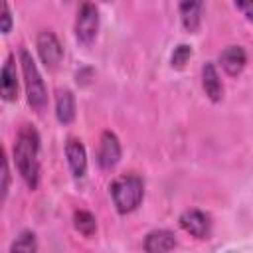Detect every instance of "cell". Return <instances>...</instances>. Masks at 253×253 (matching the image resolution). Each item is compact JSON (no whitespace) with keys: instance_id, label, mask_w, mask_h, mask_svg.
<instances>
[{"instance_id":"obj_1","label":"cell","mask_w":253,"mask_h":253,"mask_svg":"<svg viewBox=\"0 0 253 253\" xmlns=\"http://www.w3.org/2000/svg\"><path fill=\"white\" fill-rule=\"evenodd\" d=\"M16 168L30 190L40 186V134L32 125H24L14 142Z\"/></svg>"},{"instance_id":"obj_2","label":"cell","mask_w":253,"mask_h":253,"mask_svg":"<svg viewBox=\"0 0 253 253\" xmlns=\"http://www.w3.org/2000/svg\"><path fill=\"white\" fill-rule=\"evenodd\" d=\"M18 57H20V67H22V75H24L28 105L36 113H43L47 107V89H45V83H43L42 73L38 69V63L34 61L32 53L26 47H20Z\"/></svg>"},{"instance_id":"obj_3","label":"cell","mask_w":253,"mask_h":253,"mask_svg":"<svg viewBox=\"0 0 253 253\" xmlns=\"http://www.w3.org/2000/svg\"><path fill=\"white\" fill-rule=\"evenodd\" d=\"M109 192H111V198H113L117 211L119 213H130L140 206V202L144 198V182L134 172L123 174L111 182Z\"/></svg>"},{"instance_id":"obj_4","label":"cell","mask_w":253,"mask_h":253,"mask_svg":"<svg viewBox=\"0 0 253 253\" xmlns=\"http://www.w3.org/2000/svg\"><path fill=\"white\" fill-rule=\"evenodd\" d=\"M99 34V10L93 2L83 0L81 6L77 8V18H75V40L81 45H91Z\"/></svg>"},{"instance_id":"obj_5","label":"cell","mask_w":253,"mask_h":253,"mask_svg":"<svg viewBox=\"0 0 253 253\" xmlns=\"http://www.w3.org/2000/svg\"><path fill=\"white\" fill-rule=\"evenodd\" d=\"M36 47H38V55L42 59V63L45 65V69L53 71L61 59H63V45L57 40V36L51 30H43L38 34L36 38Z\"/></svg>"},{"instance_id":"obj_6","label":"cell","mask_w":253,"mask_h":253,"mask_svg":"<svg viewBox=\"0 0 253 253\" xmlns=\"http://www.w3.org/2000/svg\"><path fill=\"white\" fill-rule=\"evenodd\" d=\"M123 156V148H121V140L113 130H105L101 134L99 140V148H97V164L101 170H113Z\"/></svg>"},{"instance_id":"obj_7","label":"cell","mask_w":253,"mask_h":253,"mask_svg":"<svg viewBox=\"0 0 253 253\" xmlns=\"http://www.w3.org/2000/svg\"><path fill=\"white\" fill-rule=\"evenodd\" d=\"M180 225L188 235L196 239H208L211 233V219L202 210H186L180 215Z\"/></svg>"},{"instance_id":"obj_8","label":"cell","mask_w":253,"mask_h":253,"mask_svg":"<svg viewBox=\"0 0 253 253\" xmlns=\"http://www.w3.org/2000/svg\"><path fill=\"white\" fill-rule=\"evenodd\" d=\"M0 93H2V99L8 103H14L18 99V69H16V57L14 55H8L4 65H2Z\"/></svg>"},{"instance_id":"obj_9","label":"cell","mask_w":253,"mask_h":253,"mask_svg":"<svg viewBox=\"0 0 253 253\" xmlns=\"http://www.w3.org/2000/svg\"><path fill=\"white\" fill-rule=\"evenodd\" d=\"M65 158H67L69 170L75 178H83L87 174V150L79 138H67Z\"/></svg>"},{"instance_id":"obj_10","label":"cell","mask_w":253,"mask_h":253,"mask_svg":"<svg viewBox=\"0 0 253 253\" xmlns=\"http://www.w3.org/2000/svg\"><path fill=\"white\" fill-rule=\"evenodd\" d=\"M219 65H221V69L229 77L241 75V71L247 65V53H245V49L241 45H227L219 53Z\"/></svg>"},{"instance_id":"obj_11","label":"cell","mask_w":253,"mask_h":253,"mask_svg":"<svg viewBox=\"0 0 253 253\" xmlns=\"http://www.w3.org/2000/svg\"><path fill=\"white\" fill-rule=\"evenodd\" d=\"M202 89L211 103H219L223 99V83L211 61H206L202 65Z\"/></svg>"},{"instance_id":"obj_12","label":"cell","mask_w":253,"mask_h":253,"mask_svg":"<svg viewBox=\"0 0 253 253\" xmlns=\"http://www.w3.org/2000/svg\"><path fill=\"white\" fill-rule=\"evenodd\" d=\"M204 0H180V20L186 32L196 34L202 26Z\"/></svg>"},{"instance_id":"obj_13","label":"cell","mask_w":253,"mask_h":253,"mask_svg":"<svg viewBox=\"0 0 253 253\" xmlns=\"http://www.w3.org/2000/svg\"><path fill=\"white\" fill-rule=\"evenodd\" d=\"M176 235L168 229H154L146 235L144 239V251L148 253H164V251H172L176 247Z\"/></svg>"},{"instance_id":"obj_14","label":"cell","mask_w":253,"mask_h":253,"mask_svg":"<svg viewBox=\"0 0 253 253\" xmlns=\"http://www.w3.org/2000/svg\"><path fill=\"white\" fill-rule=\"evenodd\" d=\"M55 117L61 125L75 121V95L69 89H57L55 93Z\"/></svg>"},{"instance_id":"obj_15","label":"cell","mask_w":253,"mask_h":253,"mask_svg":"<svg viewBox=\"0 0 253 253\" xmlns=\"http://www.w3.org/2000/svg\"><path fill=\"white\" fill-rule=\"evenodd\" d=\"M73 225H75V229H77L81 235H85V237H91V235H95V231H97V219H95V215H93L91 211H87V210H77V211L73 213Z\"/></svg>"},{"instance_id":"obj_16","label":"cell","mask_w":253,"mask_h":253,"mask_svg":"<svg viewBox=\"0 0 253 253\" xmlns=\"http://www.w3.org/2000/svg\"><path fill=\"white\" fill-rule=\"evenodd\" d=\"M38 249V239H36V233L34 231H22L20 237H16V241L10 245V251L16 253V251H24V253H32Z\"/></svg>"},{"instance_id":"obj_17","label":"cell","mask_w":253,"mask_h":253,"mask_svg":"<svg viewBox=\"0 0 253 253\" xmlns=\"http://www.w3.org/2000/svg\"><path fill=\"white\" fill-rule=\"evenodd\" d=\"M190 57H192V47L188 43H180V45L174 47L172 57H170V63H172L174 69H182L190 61Z\"/></svg>"},{"instance_id":"obj_18","label":"cell","mask_w":253,"mask_h":253,"mask_svg":"<svg viewBox=\"0 0 253 253\" xmlns=\"http://www.w3.org/2000/svg\"><path fill=\"white\" fill-rule=\"evenodd\" d=\"M8 190H10V164H8V158L2 156V186H0L2 202H4L6 196H8Z\"/></svg>"},{"instance_id":"obj_19","label":"cell","mask_w":253,"mask_h":253,"mask_svg":"<svg viewBox=\"0 0 253 253\" xmlns=\"http://www.w3.org/2000/svg\"><path fill=\"white\" fill-rule=\"evenodd\" d=\"M12 30V12L8 6V0L2 2V34H10Z\"/></svg>"},{"instance_id":"obj_20","label":"cell","mask_w":253,"mask_h":253,"mask_svg":"<svg viewBox=\"0 0 253 253\" xmlns=\"http://www.w3.org/2000/svg\"><path fill=\"white\" fill-rule=\"evenodd\" d=\"M235 2V8L247 18L253 22V0H233Z\"/></svg>"},{"instance_id":"obj_21","label":"cell","mask_w":253,"mask_h":253,"mask_svg":"<svg viewBox=\"0 0 253 253\" xmlns=\"http://www.w3.org/2000/svg\"><path fill=\"white\" fill-rule=\"evenodd\" d=\"M103 2H111V0H103Z\"/></svg>"},{"instance_id":"obj_22","label":"cell","mask_w":253,"mask_h":253,"mask_svg":"<svg viewBox=\"0 0 253 253\" xmlns=\"http://www.w3.org/2000/svg\"><path fill=\"white\" fill-rule=\"evenodd\" d=\"M63 2H69V0H63Z\"/></svg>"}]
</instances>
